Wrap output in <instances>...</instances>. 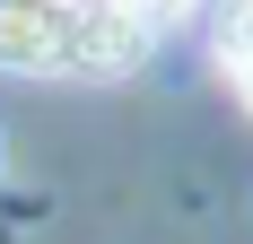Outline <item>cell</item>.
I'll list each match as a JSON object with an SVG mask.
<instances>
[{"instance_id": "obj_1", "label": "cell", "mask_w": 253, "mask_h": 244, "mask_svg": "<svg viewBox=\"0 0 253 244\" xmlns=\"http://www.w3.org/2000/svg\"><path fill=\"white\" fill-rule=\"evenodd\" d=\"M157 44V26L105 0H0V70L26 79H114Z\"/></svg>"}, {"instance_id": "obj_2", "label": "cell", "mask_w": 253, "mask_h": 244, "mask_svg": "<svg viewBox=\"0 0 253 244\" xmlns=\"http://www.w3.org/2000/svg\"><path fill=\"white\" fill-rule=\"evenodd\" d=\"M210 44H218V61H253V0H227V9H218Z\"/></svg>"}, {"instance_id": "obj_3", "label": "cell", "mask_w": 253, "mask_h": 244, "mask_svg": "<svg viewBox=\"0 0 253 244\" xmlns=\"http://www.w3.org/2000/svg\"><path fill=\"white\" fill-rule=\"evenodd\" d=\"M105 9H123V18H140V26H166V18H183V0H105Z\"/></svg>"}, {"instance_id": "obj_4", "label": "cell", "mask_w": 253, "mask_h": 244, "mask_svg": "<svg viewBox=\"0 0 253 244\" xmlns=\"http://www.w3.org/2000/svg\"><path fill=\"white\" fill-rule=\"evenodd\" d=\"M236 96H245V114H253V61H236Z\"/></svg>"}]
</instances>
